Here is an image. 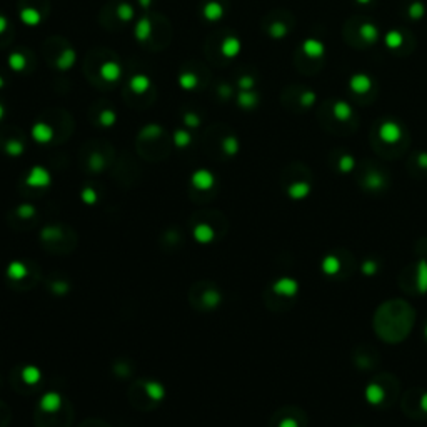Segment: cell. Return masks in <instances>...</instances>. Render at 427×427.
<instances>
[{"instance_id": "5", "label": "cell", "mask_w": 427, "mask_h": 427, "mask_svg": "<svg viewBox=\"0 0 427 427\" xmlns=\"http://www.w3.org/2000/svg\"><path fill=\"white\" fill-rule=\"evenodd\" d=\"M192 184L194 187L201 188V190H207L214 186V175L210 174L209 171H197L194 175H192Z\"/></svg>"}, {"instance_id": "4", "label": "cell", "mask_w": 427, "mask_h": 427, "mask_svg": "<svg viewBox=\"0 0 427 427\" xmlns=\"http://www.w3.org/2000/svg\"><path fill=\"white\" fill-rule=\"evenodd\" d=\"M240 49H242V45H240V40L237 37H227V38H224V42H222V45H221L222 55L227 57V59L237 57L240 52Z\"/></svg>"}, {"instance_id": "19", "label": "cell", "mask_w": 427, "mask_h": 427, "mask_svg": "<svg viewBox=\"0 0 427 427\" xmlns=\"http://www.w3.org/2000/svg\"><path fill=\"white\" fill-rule=\"evenodd\" d=\"M194 236H195V239H197L199 242H209L214 237V232H212V229H210V227L199 225L197 229H195Z\"/></svg>"}, {"instance_id": "40", "label": "cell", "mask_w": 427, "mask_h": 427, "mask_svg": "<svg viewBox=\"0 0 427 427\" xmlns=\"http://www.w3.org/2000/svg\"><path fill=\"white\" fill-rule=\"evenodd\" d=\"M138 3H140V7H144V9H147V7H151L152 0H138Z\"/></svg>"}, {"instance_id": "29", "label": "cell", "mask_w": 427, "mask_h": 427, "mask_svg": "<svg viewBox=\"0 0 427 427\" xmlns=\"http://www.w3.org/2000/svg\"><path fill=\"white\" fill-rule=\"evenodd\" d=\"M386 44L389 45V47H399V45L402 44V35L399 32H391V34H387V37H386Z\"/></svg>"}, {"instance_id": "22", "label": "cell", "mask_w": 427, "mask_h": 427, "mask_svg": "<svg viewBox=\"0 0 427 427\" xmlns=\"http://www.w3.org/2000/svg\"><path fill=\"white\" fill-rule=\"evenodd\" d=\"M160 134H162V129H160L157 124H151L140 130L142 138H155V137H159Z\"/></svg>"}, {"instance_id": "27", "label": "cell", "mask_w": 427, "mask_h": 427, "mask_svg": "<svg viewBox=\"0 0 427 427\" xmlns=\"http://www.w3.org/2000/svg\"><path fill=\"white\" fill-rule=\"evenodd\" d=\"M9 275L12 277V279H22V277L25 275V267L22 265L20 262H14L10 264L9 267Z\"/></svg>"}, {"instance_id": "17", "label": "cell", "mask_w": 427, "mask_h": 427, "mask_svg": "<svg viewBox=\"0 0 427 427\" xmlns=\"http://www.w3.org/2000/svg\"><path fill=\"white\" fill-rule=\"evenodd\" d=\"M134 14H136V12H134V7L130 5V3H125V2L119 3V7H117V17L120 18V20H124V22L132 20Z\"/></svg>"}, {"instance_id": "41", "label": "cell", "mask_w": 427, "mask_h": 427, "mask_svg": "<svg viewBox=\"0 0 427 427\" xmlns=\"http://www.w3.org/2000/svg\"><path fill=\"white\" fill-rule=\"evenodd\" d=\"M3 114H5V110H3V107H2V105H0V120H2Z\"/></svg>"}, {"instance_id": "18", "label": "cell", "mask_w": 427, "mask_h": 427, "mask_svg": "<svg viewBox=\"0 0 427 427\" xmlns=\"http://www.w3.org/2000/svg\"><path fill=\"white\" fill-rule=\"evenodd\" d=\"M60 406V399L57 394H53V392H51V394H47L44 399H42V407H44L45 410H57Z\"/></svg>"}, {"instance_id": "9", "label": "cell", "mask_w": 427, "mask_h": 427, "mask_svg": "<svg viewBox=\"0 0 427 427\" xmlns=\"http://www.w3.org/2000/svg\"><path fill=\"white\" fill-rule=\"evenodd\" d=\"M75 60H77L75 51H72V49H65V51L57 57L55 67L59 68V70H68V68L75 64Z\"/></svg>"}, {"instance_id": "26", "label": "cell", "mask_w": 427, "mask_h": 427, "mask_svg": "<svg viewBox=\"0 0 427 427\" xmlns=\"http://www.w3.org/2000/svg\"><path fill=\"white\" fill-rule=\"evenodd\" d=\"M360 34H362V37L367 42H374L377 38V30L374 29V25H371V24H364L362 27H360Z\"/></svg>"}, {"instance_id": "30", "label": "cell", "mask_w": 427, "mask_h": 427, "mask_svg": "<svg viewBox=\"0 0 427 427\" xmlns=\"http://www.w3.org/2000/svg\"><path fill=\"white\" fill-rule=\"evenodd\" d=\"M38 377H40V372H38L35 367H27L25 371H24V379H25L29 384L37 382Z\"/></svg>"}, {"instance_id": "2", "label": "cell", "mask_w": 427, "mask_h": 427, "mask_svg": "<svg viewBox=\"0 0 427 427\" xmlns=\"http://www.w3.org/2000/svg\"><path fill=\"white\" fill-rule=\"evenodd\" d=\"M49 182H51V175L42 167H34L27 177V184L32 187H45L49 186Z\"/></svg>"}, {"instance_id": "36", "label": "cell", "mask_w": 427, "mask_h": 427, "mask_svg": "<svg viewBox=\"0 0 427 427\" xmlns=\"http://www.w3.org/2000/svg\"><path fill=\"white\" fill-rule=\"evenodd\" d=\"M95 199H97V195H95V192L92 190V188H85V190H84V201L85 202L92 204L95 202Z\"/></svg>"}, {"instance_id": "43", "label": "cell", "mask_w": 427, "mask_h": 427, "mask_svg": "<svg viewBox=\"0 0 427 427\" xmlns=\"http://www.w3.org/2000/svg\"><path fill=\"white\" fill-rule=\"evenodd\" d=\"M359 2H362V3H367V2H369V0H359Z\"/></svg>"}, {"instance_id": "13", "label": "cell", "mask_w": 427, "mask_h": 427, "mask_svg": "<svg viewBox=\"0 0 427 427\" xmlns=\"http://www.w3.org/2000/svg\"><path fill=\"white\" fill-rule=\"evenodd\" d=\"M302 49L309 57H321L322 53H324V45H322L321 42L314 40V38H309V40L304 42Z\"/></svg>"}, {"instance_id": "1", "label": "cell", "mask_w": 427, "mask_h": 427, "mask_svg": "<svg viewBox=\"0 0 427 427\" xmlns=\"http://www.w3.org/2000/svg\"><path fill=\"white\" fill-rule=\"evenodd\" d=\"M99 74L105 82H117L119 79L122 77V67L114 60H107L101 65V70Z\"/></svg>"}, {"instance_id": "14", "label": "cell", "mask_w": 427, "mask_h": 427, "mask_svg": "<svg viewBox=\"0 0 427 427\" xmlns=\"http://www.w3.org/2000/svg\"><path fill=\"white\" fill-rule=\"evenodd\" d=\"M9 67L12 68L14 72H22L27 67V59L24 53L20 52H12L9 55Z\"/></svg>"}, {"instance_id": "24", "label": "cell", "mask_w": 427, "mask_h": 427, "mask_svg": "<svg viewBox=\"0 0 427 427\" xmlns=\"http://www.w3.org/2000/svg\"><path fill=\"white\" fill-rule=\"evenodd\" d=\"M5 152L9 154V155H20L22 152H24V144L18 140H9L5 144Z\"/></svg>"}, {"instance_id": "15", "label": "cell", "mask_w": 427, "mask_h": 427, "mask_svg": "<svg viewBox=\"0 0 427 427\" xmlns=\"http://www.w3.org/2000/svg\"><path fill=\"white\" fill-rule=\"evenodd\" d=\"M199 84V79L195 74H192V72H184V74L179 75V85L184 88V90H192V88H195Z\"/></svg>"}, {"instance_id": "23", "label": "cell", "mask_w": 427, "mask_h": 427, "mask_svg": "<svg viewBox=\"0 0 427 427\" xmlns=\"http://www.w3.org/2000/svg\"><path fill=\"white\" fill-rule=\"evenodd\" d=\"M190 140H192L190 134L186 132V130H177L174 134V142L177 147H187V145L190 144Z\"/></svg>"}, {"instance_id": "34", "label": "cell", "mask_w": 427, "mask_h": 427, "mask_svg": "<svg viewBox=\"0 0 427 427\" xmlns=\"http://www.w3.org/2000/svg\"><path fill=\"white\" fill-rule=\"evenodd\" d=\"M254 85V79L252 77H242V79L239 80V87L244 88V90H249Z\"/></svg>"}, {"instance_id": "7", "label": "cell", "mask_w": 427, "mask_h": 427, "mask_svg": "<svg viewBox=\"0 0 427 427\" xmlns=\"http://www.w3.org/2000/svg\"><path fill=\"white\" fill-rule=\"evenodd\" d=\"M18 17L29 27H37L42 22V14L37 9H34V7H24L20 10V14H18Z\"/></svg>"}, {"instance_id": "20", "label": "cell", "mask_w": 427, "mask_h": 427, "mask_svg": "<svg viewBox=\"0 0 427 427\" xmlns=\"http://www.w3.org/2000/svg\"><path fill=\"white\" fill-rule=\"evenodd\" d=\"M115 120H117V114H115L114 110H110V109L102 110L101 115H99V122H101V125H103V127L114 125Z\"/></svg>"}, {"instance_id": "32", "label": "cell", "mask_w": 427, "mask_h": 427, "mask_svg": "<svg viewBox=\"0 0 427 427\" xmlns=\"http://www.w3.org/2000/svg\"><path fill=\"white\" fill-rule=\"evenodd\" d=\"M269 32H271V35L274 38H280V37L286 35L287 29H286V25H284V24H272L271 29H269Z\"/></svg>"}, {"instance_id": "39", "label": "cell", "mask_w": 427, "mask_h": 427, "mask_svg": "<svg viewBox=\"0 0 427 427\" xmlns=\"http://www.w3.org/2000/svg\"><path fill=\"white\" fill-rule=\"evenodd\" d=\"M312 101H314V94H310V92L307 95H304V99H302V102L307 103V105H309V103L312 102Z\"/></svg>"}, {"instance_id": "28", "label": "cell", "mask_w": 427, "mask_h": 427, "mask_svg": "<svg viewBox=\"0 0 427 427\" xmlns=\"http://www.w3.org/2000/svg\"><path fill=\"white\" fill-rule=\"evenodd\" d=\"M147 394L151 395L152 399H162L164 389L157 382H151V384H147Z\"/></svg>"}, {"instance_id": "11", "label": "cell", "mask_w": 427, "mask_h": 427, "mask_svg": "<svg viewBox=\"0 0 427 427\" xmlns=\"http://www.w3.org/2000/svg\"><path fill=\"white\" fill-rule=\"evenodd\" d=\"M379 134L386 142H395L399 137H401V130H399V127L395 124H392V122H386V124H382Z\"/></svg>"}, {"instance_id": "25", "label": "cell", "mask_w": 427, "mask_h": 427, "mask_svg": "<svg viewBox=\"0 0 427 427\" xmlns=\"http://www.w3.org/2000/svg\"><path fill=\"white\" fill-rule=\"evenodd\" d=\"M334 114L337 115V119L345 120V119L351 117V107L344 102H339V103H336V107H334Z\"/></svg>"}, {"instance_id": "6", "label": "cell", "mask_w": 427, "mask_h": 427, "mask_svg": "<svg viewBox=\"0 0 427 427\" xmlns=\"http://www.w3.org/2000/svg\"><path fill=\"white\" fill-rule=\"evenodd\" d=\"M129 87H130V90H132L134 94H138V95L145 94V92L151 88V79H149L147 75H144V74H136L132 79H130Z\"/></svg>"}, {"instance_id": "12", "label": "cell", "mask_w": 427, "mask_h": 427, "mask_svg": "<svg viewBox=\"0 0 427 427\" xmlns=\"http://www.w3.org/2000/svg\"><path fill=\"white\" fill-rule=\"evenodd\" d=\"M351 87L352 90H356L357 94H364V92H367L369 88H371V79H369L367 75H354L351 79Z\"/></svg>"}, {"instance_id": "10", "label": "cell", "mask_w": 427, "mask_h": 427, "mask_svg": "<svg viewBox=\"0 0 427 427\" xmlns=\"http://www.w3.org/2000/svg\"><path fill=\"white\" fill-rule=\"evenodd\" d=\"M152 34V24L149 17H142L136 25V38L138 42H145Z\"/></svg>"}, {"instance_id": "21", "label": "cell", "mask_w": 427, "mask_h": 427, "mask_svg": "<svg viewBox=\"0 0 427 427\" xmlns=\"http://www.w3.org/2000/svg\"><path fill=\"white\" fill-rule=\"evenodd\" d=\"M222 149H224L225 154L234 155V154L239 151V142H237L236 137H225L224 142H222Z\"/></svg>"}, {"instance_id": "3", "label": "cell", "mask_w": 427, "mask_h": 427, "mask_svg": "<svg viewBox=\"0 0 427 427\" xmlns=\"http://www.w3.org/2000/svg\"><path fill=\"white\" fill-rule=\"evenodd\" d=\"M32 137L38 144H47V142H51L53 138V129L51 125L44 124V122H37L32 127Z\"/></svg>"}, {"instance_id": "42", "label": "cell", "mask_w": 427, "mask_h": 427, "mask_svg": "<svg viewBox=\"0 0 427 427\" xmlns=\"http://www.w3.org/2000/svg\"><path fill=\"white\" fill-rule=\"evenodd\" d=\"M3 85H5V82H3V79H2V77H0V88H2Z\"/></svg>"}, {"instance_id": "38", "label": "cell", "mask_w": 427, "mask_h": 427, "mask_svg": "<svg viewBox=\"0 0 427 427\" xmlns=\"http://www.w3.org/2000/svg\"><path fill=\"white\" fill-rule=\"evenodd\" d=\"M5 29H7V18L0 15V34L5 32Z\"/></svg>"}, {"instance_id": "37", "label": "cell", "mask_w": 427, "mask_h": 427, "mask_svg": "<svg viewBox=\"0 0 427 427\" xmlns=\"http://www.w3.org/2000/svg\"><path fill=\"white\" fill-rule=\"evenodd\" d=\"M219 94H221L222 97H229V95H230V88L225 87V85H222L221 88H219Z\"/></svg>"}, {"instance_id": "16", "label": "cell", "mask_w": 427, "mask_h": 427, "mask_svg": "<svg viewBox=\"0 0 427 427\" xmlns=\"http://www.w3.org/2000/svg\"><path fill=\"white\" fill-rule=\"evenodd\" d=\"M237 102H239V105L242 107V109H252V107H256V103H257V95L254 94V92L244 90L239 94Z\"/></svg>"}, {"instance_id": "8", "label": "cell", "mask_w": 427, "mask_h": 427, "mask_svg": "<svg viewBox=\"0 0 427 427\" xmlns=\"http://www.w3.org/2000/svg\"><path fill=\"white\" fill-rule=\"evenodd\" d=\"M202 15L205 20L215 22L219 20V18H222V15H224V7L219 2H207L202 9Z\"/></svg>"}, {"instance_id": "33", "label": "cell", "mask_w": 427, "mask_h": 427, "mask_svg": "<svg viewBox=\"0 0 427 427\" xmlns=\"http://www.w3.org/2000/svg\"><path fill=\"white\" fill-rule=\"evenodd\" d=\"M410 17L412 18H419V17H422V14H424V7L421 5V3H414L412 7H410Z\"/></svg>"}, {"instance_id": "35", "label": "cell", "mask_w": 427, "mask_h": 427, "mask_svg": "<svg viewBox=\"0 0 427 427\" xmlns=\"http://www.w3.org/2000/svg\"><path fill=\"white\" fill-rule=\"evenodd\" d=\"M90 165L94 169H102V165H103L102 155H99V154H94V155H92V159H90Z\"/></svg>"}, {"instance_id": "31", "label": "cell", "mask_w": 427, "mask_h": 427, "mask_svg": "<svg viewBox=\"0 0 427 427\" xmlns=\"http://www.w3.org/2000/svg\"><path fill=\"white\" fill-rule=\"evenodd\" d=\"M184 124L187 127H199L201 125V117L194 112H187L184 115Z\"/></svg>"}]
</instances>
